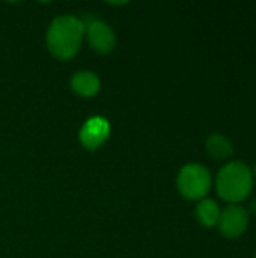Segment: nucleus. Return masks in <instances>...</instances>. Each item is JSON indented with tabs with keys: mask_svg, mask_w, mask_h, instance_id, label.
Here are the masks:
<instances>
[{
	"mask_svg": "<svg viewBox=\"0 0 256 258\" xmlns=\"http://www.w3.org/2000/svg\"><path fill=\"white\" fill-rule=\"evenodd\" d=\"M84 23L74 15L56 17L47 30V48L59 60L72 59L81 48Z\"/></svg>",
	"mask_w": 256,
	"mask_h": 258,
	"instance_id": "1",
	"label": "nucleus"
},
{
	"mask_svg": "<svg viewBox=\"0 0 256 258\" xmlns=\"http://www.w3.org/2000/svg\"><path fill=\"white\" fill-rule=\"evenodd\" d=\"M216 190L217 195L229 204L243 203L253 190L252 169L240 160L226 163L216 177Z\"/></svg>",
	"mask_w": 256,
	"mask_h": 258,
	"instance_id": "2",
	"label": "nucleus"
},
{
	"mask_svg": "<svg viewBox=\"0 0 256 258\" xmlns=\"http://www.w3.org/2000/svg\"><path fill=\"white\" fill-rule=\"evenodd\" d=\"M211 174L201 163L184 165L177 177L178 192L187 200H204L211 189Z\"/></svg>",
	"mask_w": 256,
	"mask_h": 258,
	"instance_id": "3",
	"label": "nucleus"
},
{
	"mask_svg": "<svg viewBox=\"0 0 256 258\" xmlns=\"http://www.w3.org/2000/svg\"><path fill=\"white\" fill-rule=\"evenodd\" d=\"M249 222H250L249 212L243 206L229 204L220 212L217 227L223 237L232 240L241 237L246 233Z\"/></svg>",
	"mask_w": 256,
	"mask_h": 258,
	"instance_id": "4",
	"label": "nucleus"
},
{
	"mask_svg": "<svg viewBox=\"0 0 256 258\" xmlns=\"http://www.w3.org/2000/svg\"><path fill=\"white\" fill-rule=\"evenodd\" d=\"M84 26H86L84 35H86L88 42H89V45L92 47L94 51H97L100 54H107L115 48L116 36H115V32L112 30V27L107 23L95 18V20L88 21Z\"/></svg>",
	"mask_w": 256,
	"mask_h": 258,
	"instance_id": "5",
	"label": "nucleus"
},
{
	"mask_svg": "<svg viewBox=\"0 0 256 258\" xmlns=\"http://www.w3.org/2000/svg\"><path fill=\"white\" fill-rule=\"evenodd\" d=\"M110 135V124L101 116L89 118L80 130V142L88 150H97L101 147Z\"/></svg>",
	"mask_w": 256,
	"mask_h": 258,
	"instance_id": "6",
	"label": "nucleus"
},
{
	"mask_svg": "<svg viewBox=\"0 0 256 258\" xmlns=\"http://www.w3.org/2000/svg\"><path fill=\"white\" fill-rule=\"evenodd\" d=\"M100 79L92 71H78L71 77V88L81 97H94L100 91Z\"/></svg>",
	"mask_w": 256,
	"mask_h": 258,
	"instance_id": "7",
	"label": "nucleus"
},
{
	"mask_svg": "<svg viewBox=\"0 0 256 258\" xmlns=\"http://www.w3.org/2000/svg\"><path fill=\"white\" fill-rule=\"evenodd\" d=\"M205 150L216 160H226L234 154L232 142L222 133H211L205 141Z\"/></svg>",
	"mask_w": 256,
	"mask_h": 258,
	"instance_id": "8",
	"label": "nucleus"
},
{
	"mask_svg": "<svg viewBox=\"0 0 256 258\" xmlns=\"http://www.w3.org/2000/svg\"><path fill=\"white\" fill-rule=\"evenodd\" d=\"M220 207L211 198H204L196 206V218L205 228H213L217 225L220 218Z\"/></svg>",
	"mask_w": 256,
	"mask_h": 258,
	"instance_id": "9",
	"label": "nucleus"
},
{
	"mask_svg": "<svg viewBox=\"0 0 256 258\" xmlns=\"http://www.w3.org/2000/svg\"><path fill=\"white\" fill-rule=\"evenodd\" d=\"M250 209H252V210H253V212L256 213V200H253V201H252V204H250Z\"/></svg>",
	"mask_w": 256,
	"mask_h": 258,
	"instance_id": "10",
	"label": "nucleus"
},
{
	"mask_svg": "<svg viewBox=\"0 0 256 258\" xmlns=\"http://www.w3.org/2000/svg\"><path fill=\"white\" fill-rule=\"evenodd\" d=\"M253 258H256V251H255V255H253Z\"/></svg>",
	"mask_w": 256,
	"mask_h": 258,
	"instance_id": "11",
	"label": "nucleus"
},
{
	"mask_svg": "<svg viewBox=\"0 0 256 258\" xmlns=\"http://www.w3.org/2000/svg\"><path fill=\"white\" fill-rule=\"evenodd\" d=\"M255 175H256V166H255Z\"/></svg>",
	"mask_w": 256,
	"mask_h": 258,
	"instance_id": "12",
	"label": "nucleus"
}]
</instances>
